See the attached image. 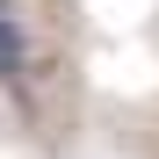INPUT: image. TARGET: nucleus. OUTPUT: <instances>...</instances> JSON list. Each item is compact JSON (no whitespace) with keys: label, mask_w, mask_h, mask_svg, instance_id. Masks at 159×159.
Listing matches in <instances>:
<instances>
[{"label":"nucleus","mask_w":159,"mask_h":159,"mask_svg":"<svg viewBox=\"0 0 159 159\" xmlns=\"http://www.w3.org/2000/svg\"><path fill=\"white\" fill-rule=\"evenodd\" d=\"M0 80H7V87L29 80V36H22V22L7 7H0Z\"/></svg>","instance_id":"1"}]
</instances>
